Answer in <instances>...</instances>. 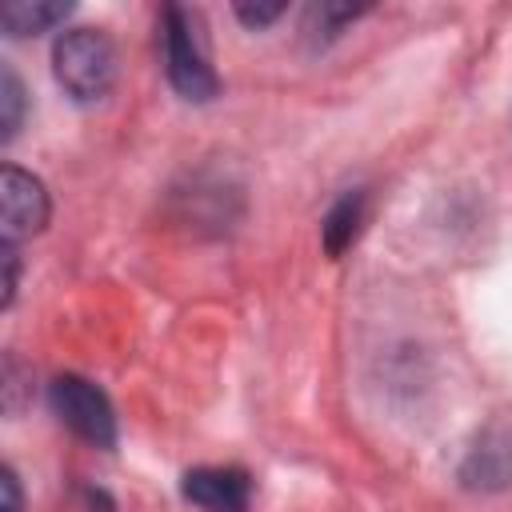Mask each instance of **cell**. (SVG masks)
Segmentation results:
<instances>
[{"label":"cell","mask_w":512,"mask_h":512,"mask_svg":"<svg viewBox=\"0 0 512 512\" xmlns=\"http://www.w3.org/2000/svg\"><path fill=\"white\" fill-rule=\"evenodd\" d=\"M52 64H56L60 88L80 104L108 96V88L116 80V48L100 28L64 32L52 48Z\"/></svg>","instance_id":"obj_1"},{"label":"cell","mask_w":512,"mask_h":512,"mask_svg":"<svg viewBox=\"0 0 512 512\" xmlns=\"http://www.w3.org/2000/svg\"><path fill=\"white\" fill-rule=\"evenodd\" d=\"M164 68L184 100H212L220 80L208 64L204 36L184 8H164Z\"/></svg>","instance_id":"obj_2"},{"label":"cell","mask_w":512,"mask_h":512,"mask_svg":"<svg viewBox=\"0 0 512 512\" xmlns=\"http://www.w3.org/2000/svg\"><path fill=\"white\" fill-rule=\"evenodd\" d=\"M52 412L60 416V424H68L80 440L108 448L116 440V412L104 396V388H96L84 376H56L52 380Z\"/></svg>","instance_id":"obj_3"},{"label":"cell","mask_w":512,"mask_h":512,"mask_svg":"<svg viewBox=\"0 0 512 512\" xmlns=\"http://www.w3.org/2000/svg\"><path fill=\"white\" fill-rule=\"evenodd\" d=\"M48 220V192L44 184L8 164L4 176H0V232H4V244H16L24 236H36Z\"/></svg>","instance_id":"obj_4"},{"label":"cell","mask_w":512,"mask_h":512,"mask_svg":"<svg viewBox=\"0 0 512 512\" xmlns=\"http://www.w3.org/2000/svg\"><path fill=\"white\" fill-rule=\"evenodd\" d=\"M184 496L204 512H248L252 480L240 468H192L184 476Z\"/></svg>","instance_id":"obj_5"},{"label":"cell","mask_w":512,"mask_h":512,"mask_svg":"<svg viewBox=\"0 0 512 512\" xmlns=\"http://www.w3.org/2000/svg\"><path fill=\"white\" fill-rule=\"evenodd\" d=\"M68 16V4H52V0H8L0 20L8 36H28V32H48L52 24H60Z\"/></svg>","instance_id":"obj_6"},{"label":"cell","mask_w":512,"mask_h":512,"mask_svg":"<svg viewBox=\"0 0 512 512\" xmlns=\"http://www.w3.org/2000/svg\"><path fill=\"white\" fill-rule=\"evenodd\" d=\"M360 220H364V192L356 188V192H344L332 204V212L324 216V248H328V256H340L356 240Z\"/></svg>","instance_id":"obj_7"},{"label":"cell","mask_w":512,"mask_h":512,"mask_svg":"<svg viewBox=\"0 0 512 512\" xmlns=\"http://www.w3.org/2000/svg\"><path fill=\"white\" fill-rule=\"evenodd\" d=\"M20 112H24V88H20L12 68H0V128H4V140H12V132L20 124Z\"/></svg>","instance_id":"obj_8"},{"label":"cell","mask_w":512,"mask_h":512,"mask_svg":"<svg viewBox=\"0 0 512 512\" xmlns=\"http://www.w3.org/2000/svg\"><path fill=\"white\" fill-rule=\"evenodd\" d=\"M360 12H364V8H348V4H316V8H312V20L320 24V32H324V40H328V36H336L348 20H356ZM320 32H316V36H320Z\"/></svg>","instance_id":"obj_9"},{"label":"cell","mask_w":512,"mask_h":512,"mask_svg":"<svg viewBox=\"0 0 512 512\" xmlns=\"http://www.w3.org/2000/svg\"><path fill=\"white\" fill-rule=\"evenodd\" d=\"M280 12H284L280 0H276V4H236V16H240L248 28H264V24H272Z\"/></svg>","instance_id":"obj_10"},{"label":"cell","mask_w":512,"mask_h":512,"mask_svg":"<svg viewBox=\"0 0 512 512\" xmlns=\"http://www.w3.org/2000/svg\"><path fill=\"white\" fill-rule=\"evenodd\" d=\"M0 488H4V512H20V488H16V472L12 468L0 472Z\"/></svg>","instance_id":"obj_11"}]
</instances>
